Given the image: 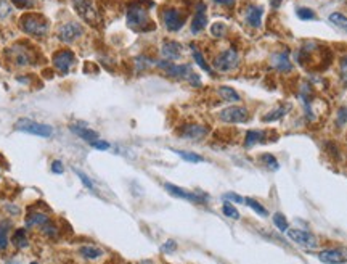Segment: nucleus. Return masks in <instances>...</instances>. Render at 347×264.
<instances>
[{
    "instance_id": "obj_1",
    "label": "nucleus",
    "mask_w": 347,
    "mask_h": 264,
    "mask_svg": "<svg viewBox=\"0 0 347 264\" xmlns=\"http://www.w3.org/2000/svg\"><path fill=\"white\" fill-rule=\"evenodd\" d=\"M153 6V2L150 3H143V0H135V2H130L127 6V26L132 31L137 32H148V31H154V23L151 21L150 13H148V8Z\"/></svg>"
},
{
    "instance_id": "obj_2",
    "label": "nucleus",
    "mask_w": 347,
    "mask_h": 264,
    "mask_svg": "<svg viewBox=\"0 0 347 264\" xmlns=\"http://www.w3.org/2000/svg\"><path fill=\"white\" fill-rule=\"evenodd\" d=\"M19 28L31 37L42 39L48 34L50 21L43 15H39V13H26L19 19Z\"/></svg>"
},
{
    "instance_id": "obj_3",
    "label": "nucleus",
    "mask_w": 347,
    "mask_h": 264,
    "mask_svg": "<svg viewBox=\"0 0 347 264\" xmlns=\"http://www.w3.org/2000/svg\"><path fill=\"white\" fill-rule=\"evenodd\" d=\"M13 129L18 132H24V134H31V135H37V137L42 139H48L53 135L55 129L48 126V124H42V122H36L29 118H19Z\"/></svg>"
},
{
    "instance_id": "obj_4",
    "label": "nucleus",
    "mask_w": 347,
    "mask_h": 264,
    "mask_svg": "<svg viewBox=\"0 0 347 264\" xmlns=\"http://www.w3.org/2000/svg\"><path fill=\"white\" fill-rule=\"evenodd\" d=\"M161 19H163L164 28L169 32H177L183 28L186 21V13L177 6H164L161 10Z\"/></svg>"
},
{
    "instance_id": "obj_5",
    "label": "nucleus",
    "mask_w": 347,
    "mask_h": 264,
    "mask_svg": "<svg viewBox=\"0 0 347 264\" xmlns=\"http://www.w3.org/2000/svg\"><path fill=\"white\" fill-rule=\"evenodd\" d=\"M212 64H214V69L220 71V73H228V71H233L238 68V64H240V55H238V52L233 47H230L227 50L220 52V53L214 58Z\"/></svg>"
},
{
    "instance_id": "obj_6",
    "label": "nucleus",
    "mask_w": 347,
    "mask_h": 264,
    "mask_svg": "<svg viewBox=\"0 0 347 264\" xmlns=\"http://www.w3.org/2000/svg\"><path fill=\"white\" fill-rule=\"evenodd\" d=\"M251 118V113L246 106H227L218 113V119L228 124H243L248 122Z\"/></svg>"
},
{
    "instance_id": "obj_7",
    "label": "nucleus",
    "mask_w": 347,
    "mask_h": 264,
    "mask_svg": "<svg viewBox=\"0 0 347 264\" xmlns=\"http://www.w3.org/2000/svg\"><path fill=\"white\" fill-rule=\"evenodd\" d=\"M73 8L84 21H87L90 26H98L100 16L96 13L92 0H73Z\"/></svg>"
},
{
    "instance_id": "obj_8",
    "label": "nucleus",
    "mask_w": 347,
    "mask_h": 264,
    "mask_svg": "<svg viewBox=\"0 0 347 264\" xmlns=\"http://www.w3.org/2000/svg\"><path fill=\"white\" fill-rule=\"evenodd\" d=\"M82 34H84V28L77 21H66L56 29V37L64 44L76 42L77 39L82 37Z\"/></svg>"
},
{
    "instance_id": "obj_9",
    "label": "nucleus",
    "mask_w": 347,
    "mask_h": 264,
    "mask_svg": "<svg viewBox=\"0 0 347 264\" xmlns=\"http://www.w3.org/2000/svg\"><path fill=\"white\" fill-rule=\"evenodd\" d=\"M51 63H53V68L58 71L60 74H66L73 68V64L76 63L74 58V52H71L69 49H61L53 53L51 56Z\"/></svg>"
},
{
    "instance_id": "obj_10",
    "label": "nucleus",
    "mask_w": 347,
    "mask_h": 264,
    "mask_svg": "<svg viewBox=\"0 0 347 264\" xmlns=\"http://www.w3.org/2000/svg\"><path fill=\"white\" fill-rule=\"evenodd\" d=\"M288 238L296 245H299L302 248L307 250H313L318 247L317 237H315L312 232L302 230V229H288Z\"/></svg>"
},
{
    "instance_id": "obj_11",
    "label": "nucleus",
    "mask_w": 347,
    "mask_h": 264,
    "mask_svg": "<svg viewBox=\"0 0 347 264\" xmlns=\"http://www.w3.org/2000/svg\"><path fill=\"white\" fill-rule=\"evenodd\" d=\"M8 56L13 60V63L16 66H28V64H32L36 60L32 53L29 52V47L26 44H15L13 47L8 50Z\"/></svg>"
},
{
    "instance_id": "obj_12",
    "label": "nucleus",
    "mask_w": 347,
    "mask_h": 264,
    "mask_svg": "<svg viewBox=\"0 0 347 264\" xmlns=\"http://www.w3.org/2000/svg\"><path fill=\"white\" fill-rule=\"evenodd\" d=\"M208 132H209L208 126L195 124V122L183 124L182 127L178 129V135L182 139H186V140H201V139L206 137V135H208Z\"/></svg>"
},
{
    "instance_id": "obj_13",
    "label": "nucleus",
    "mask_w": 347,
    "mask_h": 264,
    "mask_svg": "<svg viewBox=\"0 0 347 264\" xmlns=\"http://www.w3.org/2000/svg\"><path fill=\"white\" fill-rule=\"evenodd\" d=\"M164 189L169 192L172 197L182 198V200H186V202H191V203H204L206 200H208V197H199V195H196V193L188 192V190L182 189V187H177L174 184H164Z\"/></svg>"
},
{
    "instance_id": "obj_14",
    "label": "nucleus",
    "mask_w": 347,
    "mask_h": 264,
    "mask_svg": "<svg viewBox=\"0 0 347 264\" xmlns=\"http://www.w3.org/2000/svg\"><path fill=\"white\" fill-rule=\"evenodd\" d=\"M206 26H208V15H206V5L203 2L196 3L195 16L191 19V32L193 34H199Z\"/></svg>"
},
{
    "instance_id": "obj_15",
    "label": "nucleus",
    "mask_w": 347,
    "mask_h": 264,
    "mask_svg": "<svg viewBox=\"0 0 347 264\" xmlns=\"http://www.w3.org/2000/svg\"><path fill=\"white\" fill-rule=\"evenodd\" d=\"M262 16H263V6L260 5H248L246 11H244V19L254 29H259L262 26Z\"/></svg>"
},
{
    "instance_id": "obj_16",
    "label": "nucleus",
    "mask_w": 347,
    "mask_h": 264,
    "mask_svg": "<svg viewBox=\"0 0 347 264\" xmlns=\"http://www.w3.org/2000/svg\"><path fill=\"white\" fill-rule=\"evenodd\" d=\"M161 55H163L164 60L175 61L182 56V45L177 41H164L161 45Z\"/></svg>"
},
{
    "instance_id": "obj_17",
    "label": "nucleus",
    "mask_w": 347,
    "mask_h": 264,
    "mask_svg": "<svg viewBox=\"0 0 347 264\" xmlns=\"http://www.w3.org/2000/svg\"><path fill=\"white\" fill-rule=\"evenodd\" d=\"M69 129L76 135H79L82 140H86L87 144H90V145H92L93 142L98 140V132H95V131H92V129H88L86 124H84V122H76V124H71Z\"/></svg>"
},
{
    "instance_id": "obj_18",
    "label": "nucleus",
    "mask_w": 347,
    "mask_h": 264,
    "mask_svg": "<svg viewBox=\"0 0 347 264\" xmlns=\"http://www.w3.org/2000/svg\"><path fill=\"white\" fill-rule=\"evenodd\" d=\"M270 63L273 64L275 69H278L280 73H289L293 69L291 60H289L288 52H280V53H273L270 58Z\"/></svg>"
},
{
    "instance_id": "obj_19",
    "label": "nucleus",
    "mask_w": 347,
    "mask_h": 264,
    "mask_svg": "<svg viewBox=\"0 0 347 264\" xmlns=\"http://www.w3.org/2000/svg\"><path fill=\"white\" fill-rule=\"evenodd\" d=\"M318 260L325 264H344L346 263V256L343 255V251L331 248V250H323L318 253Z\"/></svg>"
},
{
    "instance_id": "obj_20",
    "label": "nucleus",
    "mask_w": 347,
    "mask_h": 264,
    "mask_svg": "<svg viewBox=\"0 0 347 264\" xmlns=\"http://www.w3.org/2000/svg\"><path fill=\"white\" fill-rule=\"evenodd\" d=\"M291 105L289 103H286V105H281V106H276L275 109H272V111H268L267 114H263V118L262 121L263 122H273V121H278L281 118H285V116L291 111Z\"/></svg>"
},
{
    "instance_id": "obj_21",
    "label": "nucleus",
    "mask_w": 347,
    "mask_h": 264,
    "mask_svg": "<svg viewBox=\"0 0 347 264\" xmlns=\"http://www.w3.org/2000/svg\"><path fill=\"white\" fill-rule=\"evenodd\" d=\"M50 221L47 214L39 211H31L28 216H26V227H42Z\"/></svg>"
},
{
    "instance_id": "obj_22",
    "label": "nucleus",
    "mask_w": 347,
    "mask_h": 264,
    "mask_svg": "<svg viewBox=\"0 0 347 264\" xmlns=\"http://www.w3.org/2000/svg\"><path fill=\"white\" fill-rule=\"evenodd\" d=\"M190 49H191V53H193V60L196 61L198 66L201 68L203 71H206V73H208L209 76H214V71H212V68L208 64V61L204 60V56H203L201 52H199V50L195 47V45H193V44L190 45Z\"/></svg>"
},
{
    "instance_id": "obj_23",
    "label": "nucleus",
    "mask_w": 347,
    "mask_h": 264,
    "mask_svg": "<svg viewBox=\"0 0 347 264\" xmlns=\"http://www.w3.org/2000/svg\"><path fill=\"white\" fill-rule=\"evenodd\" d=\"M218 95H220V99L225 100V102H230V103H233V102H240L241 100V97L240 94L236 92V90L233 87H228V86H220L218 87Z\"/></svg>"
},
{
    "instance_id": "obj_24",
    "label": "nucleus",
    "mask_w": 347,
    "mask_h": 264,
    "mask_svg": "<svg viewBox=\"0 0 347 264\" xmlns=\"http://www.w3.org/2000/svg\"><path fill=\"white\" fill-rule=\"evenodd\" d=\"M328 21H330L334 28H338L341 31L347 32V16L343 15V13L339 11H333L330 16H328Z\"/></svg>"
},
{
    "instance_id": "obj_25",
    "label": "nucleus",
    "mask_w": 347,
    "mask_h": 264,
    "mask_svg": "<svg viewBox=\"0 0 347 264\" xmlns=\"http://www.w3.org/2000/svg\"><path fill=\"white\" fill-rule=\"evenodd\" d=\"M11 243L19 250L28 247L29 240H28V235H26V229H16L15 234H13V237H11Z\"/></svg>"
},
{
    "instance_id": "obj_26",
    "label": "nucleus",
    "mask_w": 347,
    "mask_h": 264,
    "mask_svg": "<svg viewBox=\"0 0 347 264\" xmlns=\"http://www.w3.org/2000/svg\"><path fill=\"white\" fill-rule=\"evenodd\" d=\"M11 227L10 221L0 222V251H5L8 248V230Z\"/></svg>"
},
{
    "instance_id": "obj_27",
    "label": "nucleus",
    "mask_w": 347,
    "mask_h": 264,
    "mask_svg": "<svg viewBox=\"0 0 347 264\" xmlns=\"http://www.w3.org/2000/svg\"><path fill=\"white\" fill-rule=\"evenodd\" d=\"M263 135H265V132H263V131H248L246 139H244V147L251 148L253 145L259 144V142L263 140Z\"/></svg>"
},
{
    "instance_id": "obj_28",
    "label": "nucleus",
    "mask_w": 347,
    "mask_h": 264,
    "mask_svg": "<svg viewBox=\"0 0 347 264\" xmlns=\"http://www.w3.org/2000/svg\"><path fill=\"white\" fill-rule=\"evenodd\" d=\"M172 152L175 155H178L182 159L188 161V163H203V161H204V158L201 157V155L193 153V152H185V150H172Z\"/></svg>"
},
{
    "instance_id": "obj_29",
    "label": "nucleus",
    "mask_w": 347,
    "mask_h": 264,
    "mask_svg": "<svg viewBox=\"0 0 347 264\" xmlns=\"http://www.w3.org/2000/svg\"><path fill=\"white\" fill-rule=\"evenodd\" d=\"M244 203H246V205L249 206V208H253V211L257 212L259 216H262V217H267V216H268V211L265 210V206L260 205L259 202H257V200H254V198H246V200H244Z\"/></svg>"
},
{
    "instance_id": "obj_30",
    "label": "nucleus",
    "mask_w": 347,
    "mask_h": 264,
    "mask_svg": "<svg viewBox=\"0 0 347 264\" xmlns=\"http://www.w3.org/2000/svg\"><path fill=\"white\" fill-rule=\"evenodd\" d=\"M81 255L87 260H96L103 255V250L96 248V247H82L81 248Z\"/></svg>"
},
{
    "instance_id": "obj_31",
    "label": "nucleus",
    "mask_w": 347,
    "mask_h": 264,
    "mask_svg": "<svg viewBox=\"0 0 347 264\" xmlns=\"http://www.w3.org/2000/svg\"><path fill=\"white\" fill-rule=\"evenodd\" d=\"M272 219H273V224L276 225V229H278V230L285 232V230L289 229L288 227V219L285 217V214H283V212H275Z\"/></svg>"
},
{
    "instance_id": "obj_32",
    "label": "nucleus",
    "mask_w": 347,
    "mask_h": 264,
    "mask_svg": "<svg viewBox=\"0 0 347 264\" xmlns=\"http://www.w3.org/2000/svg\"><path fill=\"white\" fill-rule=\"evenodd\" d=\"M211 34L214 36V37H217V39L223 37L225 34H227V24L220 23V21L214 23V24L211 26Z\"/></svg>"
},
{
    "instance_id": "obj_33",
    "label": "nucleus",
    "mask_w": 347,
    "mask_h": 264,
    "mask_svg": "<svg viewBox=\"0 0 347 264\" xmlns=\"http://www.w3.org/2000/svg\"><path fill=\"white\" fill-rule=\"evenodd\" d=\"M296 15H298V18L302 19V21H308V19H315V18H317L315 11L310 10V8H305V6H299V8L296 10Z\"/></svg>"
},
{
    "instance_id": "obj_34",
    "label": "nucleus",
    "mask_w": 347,
    "mask_h": 264,
    "mask_svg": "<svg viewBox=\"0 0 347 264\" xmlns=\"http://www.w3.org/2000/svg\"><path fill=\"white\" fill-rule=\"evenodd\" d=\"M222 212H223V214L227 216V217H230V219H240V212H238V210L235 208V206L231 205V203H228V202L223 203Z\"/></svg>"
},
{
    "instance_id": "obj_35",
    "label": "nucleus",
    "mask_w": 347,
    "mask_h": 264,
    "mask_svg": "<svg viewBox=\"0 0 347 264\" xmlns=\"http://www.w3.org/2000/svg\"><path fill=\"white\" fill-rule=\"evenodd\" d=\"M260 158H262L263 163L267 164L268 169H272V171H278V169H280V163H278V161H276V158L273 157V155L265 153V155H262Z\"/></svg>"
},
{
    "instance_id": "obj_36",
    "label": "nucleus",
    "mask_w": 347,
    "mask_h": 264,
    "mask_svg": "<svg viewBox=\"0 0 347 264\" xmlns=\"http://www.w3.org/2000/svg\"><path fill=\"white\" fill-rule=\"evenodd\" d=\"M347 124V106H341L336 113V126L343 129Z\"/></svg>"
},
{
    "instance_id": "obj_37",
    "label": "nucleus",
    "mask_w": 347,
    "mask_h": 264,
    "mask_svg": "<svg viewBox=\"0 0 347 264\" xmlns=\"http://www.w3.org/2000/svg\"><path fill=\"white\" fill-rule=\"evenodd\" d=\"M41 230H42V234H43L45 237H50V238H55V237L58 235V229L55 227L53 224H51V221H48L45 225H42Z\"/></svg>"
},
{
    "instance_id": "obj_38",
    "label": "nucleus",
    "mask_w": 347,
    "mask_h": 264,
    "mask_svg": "<svg viewBox=\"0 0 347 264\" xmlns=\"http://www.w3.org/2000/svg\"><path fill=\"white\" fill-rule=\"evenodd\" d=\"M135 63H137V69H146L148 66H151V64H154L156 61H153V60H150V58H146V56H143V55H140V56H137L135 58Z\"/></svg>"
},
{
    "instance_id": "obj_39",
    "label": "nucleus",
    "mask_w": 347,
    "mask_h": 264,
    "mask_svg": "<svg viewBox=\"0 0 347 264\" xmlns=\"http://www.w3.org/2000/svg\"><path fill=\"white\" fill-rule=\"evenodd\" d=\"M339 74H341V79L347 86V55L341 58V63H339Z\"/></svg>"
},
{
    "instance_id": "obj_40",
    "label": "nucleus",
    "mask_w": 347,
    "mask_h": 264,
    "mask_svg": "<svg viewBox=\"0 0 347 264\" xmlns=\"http://www.w3.org/2000/svg\"><path fill=\"white\" fill-rule=\"evenodd\" d=\"M11 3H15V6H18V8L28 10V8H32V6L37 3V0H11Z\"/></svg>"
},
{
    "instance_id": "obj_41",
    "label": "nucleus",
    "mask_w": 347,
    "mask_h": 264,
    "mask_svg": "<svg viewBox=\"0 0 347 264\" xmlns=\"http://www.w3.org/2000/svg\"><path fill=\"white\" fill-rule=\"evenodd\" d=\"M76 174H77V177H79V179L82 180V185L86 187V189H88V190H93V189H95V187H93V182H92V179L87 177L86 174H84L82 171H76Z\"/></svg>"
},
{
    "instance_id": "obj_42",
    "label": "nucleus",
    "mask_w": 347,
    "mask_h": 264,
    "mask_svg": "<svg viewBox=\"0 0 347 264\" xmlns=\"http://www.w3.org/2000/svg\"><path fill=\"white\" fill-rule=\"evenodd\" d=\"M11 15V5L6 0H0V18H8Z\"/></svg>"
},
{
    "instance_id": "obj_43",
    "label": "nucleus",
    "mask_w": 347,
    "mask_h": 264,
    "mask_svg": "<svg viewBox=\"0 0 347 264\" xmlns=\"http://www.w3.org/2000/svg\"><path fill=\"white\" fill-rule=\"evenodd\" d=\"M177 250V242L175 240H167L166 243L161 245V251L163 253H174Z\"/></svg>"
},
{
    "instance_id": "obj_44",
    "label": "nucleus",
    "mask_w": 347,
    "mask_h": 264,
    "mask_svg": "<svg viewBox=\"0 0 347 264\" xmlns=\"http://www.w3.org/2000/svg\"><path fill=\"white\" fill-rule=\"evenodd\" d=\"M225 200H228V202H235V203H244V198H241L238 193H233V192H228L223 195Z\"/></svg>"
},
{
    "instance_id": "obj_45",
    "label": "nucleus",
    "mask_w": 347,
    "mask_h": 264,
    "mask_svg": "<svg viewBox=\"0 0 347 264\" xmlns=\"http://www.w3.org/2000/svg\"><path fill=\"white\" fill-rule=\"evenodd\" d=\"M63 169H64V166L60 159H55L53 163H51V171H53L55 174H63Z\"/></svg>"
},
{
    "instance_id": "obj_46",
    "label": "nucleus",
    "mask_w": 347,
    "mask_h": 264,
    "mask_svg": "<svg viewBox=\"0 0 347 264\" xmlns=\"http://www.w3.org/2000/svg\"><path fill=\"white\" fill-rule=\"evenodd\" d=\"M93 148H96V150H109V144L105 140H96L92 144Z\"/></svg>"
},
{
    "instance_id": "obj_47",
    "label": "nucleus",
    "mask_w": 347,
    "mask_h": 264,
    "mask_svg": "<svg viewBox=\"0 0 347 264\" xmlns=\"http://www.w3.org/2000/svg\"><path fill=\"white\" fill-rule=\"evenodd\" d=\"M214 3L217 5H222V6H233L236 0H212Z\"/></svg>"
},
{
    "instance_id": "obj_48",
    "label": "nucleus",
    "mask_w": 347,
    "mask_h": 264,
    "mask_svg": "<svg viewBox=\"0 0 347 264\" xmlns=\"http://www.w3.org/2000/svg\"><path fill=\"white\" fill-rule=\"evenodd\" d=\"M141 264H154V263H151V261H143Z\"/></svg>"
},
{
    "instance_id": "obj_49",
    "label": "nucleus",
    "mask_w": 347,
    "mask_h": 264,
    "mask_svg": "<svg viewBox=\"0 0 347 264\" xmlns=\"http://www.w3.org/2000/svg\"><path fill=\"white\" fill-rule=\"evenodd\" d=\"M31 264H39V263H36V261H34V263H31Z\"/></svg>"
}]
</instances>
